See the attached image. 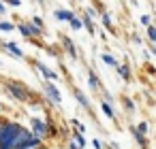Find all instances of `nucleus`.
Instances as JSON below:
<instances>
[{
    "label": "nucleus",
    "instance_id": "obj_1",
    "mask_svg": "<svg viewBox=\"0 0 156 149\" xmlns=\"http://www.w3.org/2000/svg\"><path fill=\"white\" fill-rule=\"evenodd\" d=\"M20 130H22V126L17 121H7L5 134L0 138V149H15V138H17Z\"/></svg>",
    "mask_w": 156,
    "mask_h": 149
},
{
    "label": "nucleus",
    "instance_id": "obj_2",
    "mask_svg": "<svg viewBox=\"0 0 156 149\" xmlns=\"http://www.w3.org/2000/svg\"><path fill=\"white\" fill-rule=\"evenodd\" d=\"M7 87H9V92L17 98V100H22V102H26V100H30V92L22 85V83H15V81H9L7 83Z\"/></svg>",
    "mask_w": 156,
    "mask_h": 149
},
{
    "label": "nucleus",
    "instance_id": "obj_3",
    "mask_svg": "<svg viewBox=\"0 0 156 149\" xmlns=\"http://www.w3.org/2000/svg\"><path fill=\"white\" fill-rule=\"evenodd\" d=\"M45 94H47V98L54 102V104H60L62 102V96H60V92H58V87L54 85V83H45Z\"/></svg>",
    "mask_w": 156,
    "mask_h": 149
},
{
    "label": "nucleus",
    "instance_id": "obj_4",
    "mask_svg": "<svg viewBox=\"0 0 156 149\" xmlns=\"http://www.w3.org/2000/svg\"><path fill=\"white\" fill-rule=\"evenodd\" d=\"M37 66H39V70H41V75H43V77H45L47 81H56V79H58V75H56L54 70H49V68H47L45 64H41V62H37Z\"/></svg>",
    "mask_w": 156,
    "mask_h": 149
},
{
    "label": "nucleus",
    "instance_id": "obj_5",
    "mask_svg": "<svg viewBox=\"0 0 156 149\" xmlns=\"http://www.w3.org/2000/svg\"><path fill=\"white\" fill-rule=\"evenodd\" d=\"M54 15H56V19H60V22H71V19L75 17L73 11H69V9H58Z\"/></svg>",
    "mask_w": 156,
    "mask_h": 149
},
{
    "label": "nucleus",
    "instance_id": "obj_6",
    "mask_svg": "<svg viewBox=\"0 0 156 149\" xmlns=\"http://www.w3.org/2000/svg\"><path fill=\"white\" fill-rule=\"evenodd\" d=\"M32 130H34L37 134H45V132H49V126L43 124L41 119H32Z\"/></svg>",
    "mask_w": 156,
    "mask_h": 149
},
{
    "label": "nucleus",
    "instance_id": "obj_7",
    "mask_svg": "<svg viewBox=\"0 0 156 149\" xmlns=\"http://www.w3.org/2000/svg\"><path fill=\"white\" fill-rule=\"evenodd\" d=\"M133 136L137 138V143H139V145H141L143 149L147 147V138H145V134H143V132H139L137 128H133Z\"/></svg>",
    "mask_w": 156,
    "mask_h": 149
},
{
    "label": "nucleus",
    "instance_id": "obj_8",
    "mask_svg": "<svg viewBox=\"0 0 156 149\" xmlns=\"http://www.w3.org/2000/svg\"><path fill=\"white\" fill-rule=\"evenodd\" d=\"M62 43H64V49L69 51V56H71V58H77V51H75V45H73V41H71V39L66 36V39H64Z\"/></svg>",
    "mask_w": 156,
    "mask_h": 149
},
{
    "label": "nucleus",
    "instance_id": "obj_9",
    "mask_svg": "<svg viewBox=\"0 0 156 149\" xmlns=\"http://www.w3.org/2000/svg\"><path fill=\"white\" fill-rule=\"evenodd\" d=\"M7 49L11 51V56H13V58H22V56H24V53H22V49H20L15 43H7Z\"/></svg>",
    "mask_w": 156,
    "mask_h": 149
},
{
    "label": "nucleus",
    "instance_id": "obj_10",
    "mask_svg": "<svg viewBox=\"0 0 156 149\" xmlns=\"http://www.w3.org/2000/svg\"><path fill=\"white\" fill-rule=\"evenodd\" d=\"M115 70L120 73V77H122V79H126V81L130 79V70H128V66H126V64H124V66H118Z\"/></svg>",
    "mask_w": 156,
    "mask_h": 149
},
{
    "label": "nucleus",
    "instance_id": "obj_11",
    "mask_svg": "<svg viewBox=\"0 0 156 149\" xmlns=\"http://www.w3.org/2000/svg\"><path fill=\"white\" fill-rule=\"evenodd\" d=\"M69 24H71L73 30H81V28H83V19H79V17H73Z\"/></svg>",
    "mask_w": 156,
    "mask_h": 149
},
{
    "label": "nucleus",
    "instance_id": "obj_12",
    "mask_svg": "<svg viewBox=\"0 0 156 149\" xmlns=\"http://www.w3.org/2000/svg\"><path fill=\"white\" fill-rule=\"evenodd\" d=\"M75 96H77V100H79V102H81V104H83L86 109H90V102H88V98H86V96H83V94H81L79 90H75Z\"/></svg>",
    "mask_w": 156,
    "mask_h": 149
},
{
    "label": "nucleus",
    "instance_id": "obj_13",
    "mask_svg": "<svg viewBox=\"0 0 156 149\" xmlns=\"http://www.w3.org/2000/svg\"><path fill=\"white\" fill-rule=\"evenodd\" d=\"M28 26H30V32H32V36H41V32H43V28H39V26H37L34 22H30Z\"/></svg>",
    "mask_w": 156,
    "mask_h": 149
},
{
    "label": "nucleus",
    "instance_id": "obj_14",
    "mask_svg": "<svg viewBox=\"0 0 156 149\" xmlns=\"http://www.w3.org/2000/svg\"><path fill=\"white\" fill-rule=\"evenodd\" d=\"M101 109H103V113H105L107 117H111V119H113V109H111L107 102H101Z\"/></svg>",
    "mask_w": 156,
    "mask_h": 149
},
{
    "label": "nucleus",
    "instance_id": "obj_15",
    "mask_svg": "<svg viewBox=\"0 0 156 149\" xmlns=\"http://www.w3.org/2000/svg\"><path fill=\"white\" fill-rule=\"evenodd\" d=\"M0 30H2V32H13V30H15V26H13V24H9V22H0Z\"/></svg>",
    "mask_w": 156,
    "mask_h": 149
},
{
    "label": "nucleus",
    "instance_id": "obj_16",
    "mask_svg": "<svg viewBox=\"0 0 156 149\" xmlns=\"http://www.w3.org/2000/svg\"><path fill=\"white\" fill-rule=\"evenodd\" d=\"M83 26H86V30H88L90 34H94V26H92V19H90L88 15L83 17Z\"/></svg>",
    "mask_w": 156,
    "mask_h": 149
},
{
    "label": "nucleus",
    "instance_id": "obj_17",
    "mask_svg": "<svg viewBox=\"0 0 156 149\" xmlns=\"http://www.w3.org/2000/svg\"><path fill=\"white\" fill-rule=\"evenodd\" d=\"M20 32H22L26 39H30V36H32V32H30V26H28V24H22V26H20Z\"/></svg>",
    "mask_w": 156,
    "mask_h": 149
},
{
    "label": "nucleus",
    "instance_id": "obj_18",
    "mask_svg": "<svg viewBox=\"0 0 156 149\" xmlns=\"http://www.w3.org/2000/svg\"><path fill=\"white\" fill-rule=\"evenodd\" d=\"M147 39L152 43H156V26H147Z\"/></svg>",
    "mask_w": 156,
    "mask_h": 149
},
{
    "label": "nucleus",
    "instance_id": "obj_19",
    "mask_svg": "<svg viewBox=\"0 0 156 149\" xmlns=\"http://www.w3.org/2000/svg\"><path fill=\"white\" fill-rule=\"evenodd\" d=\"M73 138H75V143H77L79 147H86V138H83V134H81V132H77Z\"/></svg>",
    "mask_w": 156,
    "mask_h": 149
},
{
    "label": "nucleus",
    "instance_id": "obj_20",
    "mask_svg": "<svg viewBox=\"0 0 156 149\" xmlns=\"http://www.w3.org/2000/svg\"><path fill=\"white\" fill-rule=\"evenodd\" d=\"M88 81H90V85H92V87H94V90H96V87H98V79H96V77H94V73H88Z\"/></svg>",
    "mask_w": 156,
    "mask_h": 149
},
{
    "label": "nucleus",
    "instance_id": "obj_21",
    "mask_svg": "<svg viewBox=\"0 0 156 149\" xmlns=\"http://www.w3.org/2000/svg\"><path fill=\"white\" fill-rule=\"evenodd\" d=\"M103 24L109 28V30H113V26H111V17H109V13H103Z\"/></svg>",
    "mask_w": 156,
    "mask_h": 149
},
{
    "label": "nucleus",
    "instance_id": "obj_22",
    "mask_svg": "<svg viewBox=\"0 0 156 149\" xmlns=\"http://www.w3.org/2000/svg\"><path fill=\"white\" fill-rule=\"evenodd\" d=\"M103 60H105V62H107V64H111V66H113V68H118V62H115V60H113V58H111V56H109V53H105V56H103Z\"/></svg>",
    "mask_w": 156,
    "mask_h": 149
},
{
    "label": "nucleus",
    "instance_id": "obj_23",
    "mask_svg": "<svg viewBox=\"0 0 156 149\" xmlns=\"http://www.w3.org/2000/svg\"><path fill=\"white\" fill-rule=\"evenodd\" d=\"M73 126H75V128H77V130H79L81 134H86V126H83L81 121H77V119H73Z\"/></svg>",
    "mask_w": 156,
    "mask_h": 149
},
{
    "label": "nucleus",
    "instance_id": "obj_24",
    "mask_svg": "<svg viewBox=\"0 0 156 149\" xmlns=\"http://www.w3.org/2000/svg\"><path fill=\"white\" fill-rule=\"evenodd\" d=\"M137 130H139V132H143V134H145V132H147V124H145V121H141V124H139V126H137Z\"/></svg>",
    "mask_w": 156,
    "mask_h": 149
},
{
    "label": "nucleus",
    "instance_id": "obj_25",
    "mask_svg": "<svg viewBox=\"0 0 156 149\" xmlns=\"http://www.w3.org/2000/svg\"><path fill=\"white\" fill-rule=\"evenodd\" d=\"M5 2H9L11 7H20V5H22V0H5Z\"/></svg>",
    "mask_w": 156,
    "mask_h": 149
},
{
    "label": "nucleus",
    "instance_id": "obj_26",
    "mask_svg": "<svg viewBox=\"0 0 156 149\" xmlns=\"http://www.w3.org/2000/svg\"><path fill=\"white\" fill-rule=\"evenodd\" d=\"M141 24H143V26H152V24H150V15H143V17H141Z\"/></svg>",
    "mask_w": 156,
    "mask_h": 149
},
{
    "label": "nucleus",
    "instance_id": "obj_27",
    "mask_svg": "<svg viewBox=\"0 0 156 149\" xmlns=\"http://www.w3.org/2000/svg\"><path fill=\"white\" fill-rule=\"evenodd\" d=\"M92 147H94V149H101V147H103V143H101L98 138H94V141H92Z\"/></svg>",
    "mask_w": 156,
    "mask_h": 149
},
{
    "label": "nucleus",
    "instance_id": "obj_28",
    "mask_svg": "<svg viewBox=\"0 0 156 149\" xmlns=\"http://www.w3.org/2000/svg\"><path fill=\"white\" fill-rule=\"evenodd\" d=\"M32 22H34L39 28H43V19H41V17H32Z\"/></svg>",
    "mask_w": 156,
    "mask_h": 149
},
{
    "label": "nucleus",
    "instance_id": "obj_29",
    "mask_svg": "<svg viewBox=\"0 0 156 149\" xmlns=\"http://www.w3.org/2000/svg\"><path fill=\"white\" fill-rule=\"evenodd\" d=\"M124 104H126V109H128V111H133V102H130L128 98H124Z\"/></svg>",
    "mask_w": 156,
    "mask_h": 149
},
{
    "label": "nucleus",
    "instance_id": "obj_30",
    "mask_svg": "<svg viewBox=\"0 0 156 149\" xmlns=\"http://www.w3.org/2000/svg\"><path fill=\"white\" fill-rule=\"evenodd\" d=\"M0 15H5V5H2V0H0Z\"/></svg>",
    "mask_w": 156,
    "mask_h": 149
},
{
    "label": "nucleus",
    "instance_id": "obj_31",
    "mask_svg": "<svg viewBox=\"0 0 156 149\" xmlns=\"http://www.w3.org/2000/svg\"><path fill=\"white\" fill-rule=\"evenodd\" d=\"M152 51H154V53H156V47H154V49H152Z\"/></svg>",
    "mask_w": 156,
    "mask_h": 149
}]
</instances>
